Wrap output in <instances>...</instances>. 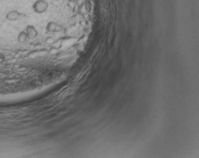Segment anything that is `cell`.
I'll list each match as a JSON object with an SVG mask.
<instances>
[{"label":"cell","instance_id":"3","mask_svg":"<svg viewBox=\"0 0 199 158\" xmlns=\"http://www.w3.org/2000/svg\"><path fill=\"white\" fill-rule=\"evenodd\" d=\"M26 33L28 35V39H33L37 36V31L32 25H28L26 28Z\"/></svg>","mask_w":199,"mask_h":158},{"label":"cell","instance_id":"1","mask_svg":"<svg viewBox=\"0 0 199 158\" xmlns=\"http://www.w3.org/2000/svg\"><path fill=\"white\" fill-rule=\"evenodd\" d=\"M48 7L49 3L46 0H37L32 5L33 10L38 14L44 13L48 9Z\"/></svg>","mask_w":199,"mask_h":158},{"label":"cell","instance_id":"4","mask_svg":"<svg viewBox=\"0 0 199 158\" xmlns=\"http://www.w3.org/2000/svg\"><path fill=\"white\" fill-rule=\"evenodd\" d=\"M46 29L48 31H51H51H58L61 30V27L54 22H49L47 25Z\"/></svg>","mask_w":199,"mask_h":158},{"label":"cell","instance_id":"2","mask_svg":"<svg viewBox=\"0 0 199 158\" xmlns=\"http://www.w3.org/2000/svg\"><path fill=\"white\" fill-rule=\"evenodd\" d=\"M23 16H24V15L17 10H11L6 15V18H7V20L11 22L19 21Z\"/></svg>","mask_w":199,"mask_h":158},{"label":"cell","instance_id":"5","mask_svg":"<svg viewBox=\"0 0 199 158\" xmlns=\"http://www.w3.org/2000/svg\"><path fill=\"white\" fill-rule=\"evenodd\" d=\"M28 35L26 33L25 31H22L18 34V40L20 43H24L28 39Z\"/></svg>","mask_w":199,"mask_h":158}]
</instances>
